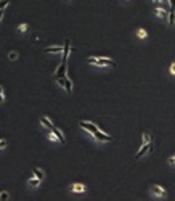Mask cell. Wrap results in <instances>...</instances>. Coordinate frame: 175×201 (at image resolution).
I'll use <instances>...</instances> for the list:
<instances>
[{
	"mask_svg": "<svg viewBox=\"0 0 175 201\" xmlns=\"http://www.w3.org/2000/svg\"><path fill=\"white\" fill-rule=\"evenodd\" d=\"M79 125H80L82 129H85V130H89L90 134H92V135L96 139V140H100V142H109V140H111V137H109V135H104L103 132L100 130V129L96 127L95 124H92V122L80 121V122H79Z\"/></svg>",
	"mask_w": 175,
	"mask_h": 201,
	"instance_id": "obj_1",
	"label": "cell"
},
{
	"mask_svg": "<svg viewBox=\"0 0 175 201\" xmlns=\"http://www.w3.org/2000/svg\"><path fill=\"white\" fill-rule=\"evenodd\" d=\"M87 61L90 64H96V66H116V63L113 60H108V58H89Z\"/></svg>",
	"mask_w": 175,
	"mask_h": 201,
	"instance_id": "obj_2",
	"label": "cell"
},
{
	"mask_svg": "<svg viewBox=\"0 0 175 201\" xmlns=\"http://www.w3.org/2000/svg\"><path fill=\"white\" fill-rule=\"evenodd\" d=\"M56 80H58V84H59V85H63V87H64V89H66V92H71L72 90V84L71 82H69V79H68V77H59V79H56Z\"/></svg>",
	"mask_w": 175,
	"mask_h": 201,
	"instance_id": "obj_3",
	"label": "cell"
},
{
	"mask_svg": "<svg viewBox=\"0 0 175 201\" xmlns=\"http://www.w3.org/2000/svg\"><path fill=\"white\" fill-rule=\"evenodd\" d=\"M64 76H66V61H63L59 64L58 71L55 73V79H59V77H64Z\"/></svg>",
	"mask_w": 175,
	"mask_h": 201,
	"instance_id": "obj_4",
	"label": "cell"
},
{
	"mask_svg": "<svg viewBox=\"0 0 175 201\" xmlns=\"http://www.w3.org/2000/svg\"><path fill=\"white\" fill-rule=\"evenodd\" d=\"M151 193H153V195H156V196H162V198H164L165 195H167L164 188H159V187H156V185H153V187H151Z\"/></svg>",
	"mask_w": 175,
	"mask_h": 201,
	"instance_id": "obj_5",
	"label": "cell"
},
{
	"mask_svg": "<svg viewBox=\"0 0 175 201\" xmlns=\"http://www.w3.org/2000/svg\"><path fill=\"white\" fill-rule=\"evenodd\" d=\"M69 47H71V42L66 40L64 42V45H63V61H66L69 56Z\"/></svg>",
	"mask_w": 175,
	"mask_h": 201,
	"instance_id": "obj_6",
	"label": "cell"
},
{
	"mask_svg": "<svg viewBox=\"0 0 175 201\" xmlns=\"http://www.w3.org/2000/svg\"><path fill=\"white\" fill-rule=\"evenodd\" d=\"M40 124L44 125V127L50 129V130H52V129L55 127V125L52 124V121H50V119H48V118H40Z\"/></svg>",
	"mask_w": 175,
	"mask_h": 201,
	"instance_id": "obj_7",
	"label": "cell"
},
{
	"mask_svg": "<svg viewBox=\"0 0 175 201\" xmlns=\"http://www.w3.org/2000/svg\"><path fill=\"white\" fill-rule=\"evenodd\" d=\"M63 52V47H47V49H45V53H61Z\"/></svg>",
	"mask_w": 175,
	"mask_h": 201,
	"instance_id": "obj_8",
	"label": "cell"
},
{
	"mask_svg": "<svg viewBox=\"0 0 175 201\" xmlns=\"http://www.w3.org/2000/svg\"><path fill=\"white\" fill-rule=\"evenodd\" d=\"M148 150H149V143H146V145H143V146H141V148H140V151L137 153V159H138V158H141V156H145V155H146V151H148Z\"/></svg>",
	"mask_w": 175,
	"mask_h": 201,
	"instance_id": "obj_9",
	"label": "cell"
},
{
	"mask_svg": "<svg viewBox=\"0 0 175 201\" xmlns=\"http://www.w3.org/2000/svg\"><path fill=\"white\" fill-rule=\"evenodd\" d=\"M52 132H53V134H55V135H56V139H58L59 142H61V143H64V137H63V134L58 130V129H56V127H53V129H52Z\"/></svg>",
	"mask_w": 175,
	"mask_h": 201,
	"instance_id": "obj_10",
	"label": "cell"
},
{
	"mask_svg": "<svg viewBox=\"0 0 175 201\" xmlns=\"http://www.w3.org/2000/svg\"><path fill=\"white\" fill-rule=\"evenodd\" d=\"M72 191H76V193H80V191H85V187L80 184H76V185H72Z\"/></svg>",
	"mask_w": 175,
	"mask_h": 201,
	"instance_id": "obj_11",
	"label": "cell"
},
{
	"mask_svg": "<svg viewBox=\"0 0 175 201\" xmlns=\"http://www.w3.org/2000/svg\"><path fill=\"white\" fill-rule=\"evenodd\" d=\"M174 23H175V10L172 8V11L169 13V24L174 26Z\"/></svg>",
	"mask_w": 175,
	"mask_h": 201,
	"instance_id": "obj_12",
	"label": "cell"
},
{
	"mask_svg": "<svg viewBox=\"0 0 175 201\" xmlns=\"http://www.w3.org/2000/svg\"><path fill=\"white\" fill-rule=\"evenodd\" d=\"M39 184H40V179H37V177H34V179H31L28 182V185H31V187H37Z\"/></svg>",
	"mask_w": 175,
	"mask_h": 201,
	"instance_id": "obj_13",
	"label": "cell"
},
{
	"mask_svg": "<svg viewBox=\"0 0 175 201\" xmlns=\"http://www.w3.org/2000/svg\"><path fill=\"white\" fill-rule=\"evenodd\" d=\"M156 15H158V16H161V18H169V15L165 13L162 8H158V10H156Z\"/></svg>",
	"mask_w": 175,
	"mask_h": 201,
	"instance_id": "obj_14",
	"label": "cell"
},
{
	"mask_svg": "<svg viewBox=\"0 0 175 201\" xmlns=\"http://www.w3.org/2000/svg\"><path fill=\"white\" fill-rule=\"evenodd\" d=\"M34 175L37 177V179H40V180H42V179H44V171H42V169H35V171H34Z\"/></svg>",
	"mask_w": 175,
	"mask_h": 201,
	"instance_id": "obj_15",
	"label": "cell"
},
{
	"mask_svg": "<svg viewBox=\"0 0 175 201\" xmlns=\"http://www.w3.org/2000/svg\"><path fill=\"white\" fill-rule=\"evenodd\" d=\"M8 3H10V0H0V10H3Z\"/></svg>",
	"mask_w": 175,
	"mask_h": 201,
	"instance_id": "obj_16",
	"label": "cell"
},
{
	"mask_svg": "<svg viewBox=\"0 0 175 201\" xmlns=\"http://www.w3.org/2000/svg\"><path fill=\"white\" fill-rule=\"evenodd\" d=\"M138 37H141V39L146 37V32H145V29H138Z\"/></svg>",
	"mask_w": 175,
	"mask_h": 201,
	"instance_id": "obj_17",
	"label": "cell"
},
{
	"mask_svg": "<svg viewBox=\"0 0 175 201\" xmlns=\"http://www.w3.org/2000/svg\"><path fill=\"white\" fill-rule=\"evenodd\" d=\"M28 31V24H21L19 26V32H26Z\"/></svg>",
	"mask_w": 175,
	"mask_h": 201,
	"instance_id": "obj_18",
	"label": "cell"
},
{
	"mask_svg": "<svg viewBox=\"0 0 175 201\" xmlns=\"http://www.w3.org/2000/svg\"><path fill=\"white\" fill-rule=\"evenodd\" d=\"M0 200H8V193H7V191L0 193Z\"/></svg>",
	"mask_w": 175,
	"mask_h": 201,
	"instance_id": "obj_19",
	"label": "cell"
},
{
	"mask_svg": "<svg viewBox=\"0 0 175 201\" xmlns=\"http://www.w3.org/2000/svg\"><path fill=\"white\" fill-rule=\"evenodd\" d=\"M145 142H146V143L151 142V135H149V134H145Z\"/></svg>",
	"mask_w": 175,
	"mask_h": 201,
	"instance_id": "obj_20",
	"label": "cell"
},
{
	"mask_svg": "<svg viewBox=\"0 0 175 201\" xmlns=\"http://www.w3.org/2000/svg\"><path fill=\"white\" fill-rule=\"evenodd\" d=\"M16 58H18V55H16L15 52H11V53H10V60H11V61H15Z\"/></svg>",
	"mask_w": 175,
	"mask_h": 201,
	"instance_id": "obj_21",
	"label": "cell"
},
{
	"mask_svg": "<svg viewBox=\"0 0 175 201\" xmlns=\"http://www.w3.org/2000/svg\"><path fill=\"white\" fill-rule=\"evenodd\" d=\"M7 146V140H0V150Z\"/></svg>",
	"mask_w": 175,
	"mask_h": 201,
	"instance_id": "obj_22",
	"label": "cell"
},
{
	"mask_svg": "<svg viewBox=\"0 0 175 201\" xmlns=\"http://www.w3.org/2000/svg\"><path fill=\"white\" fill-rule=\"evenodd\" d=\"M170 73L175 74V63H172V64H170Z\"/></svg>",
	"mask_w": 175,
	"mask_h": 201,
	"instance_id": "obj_23",
	"label": "cell"
},
{
	"mask_svg": "<svg viewBox=\"0 0 175 201\" xmlns=\"http://www.w3.org/2000/svg\"><path fill=\"white\" fill-rule=\"evenodd\" d=\"M169 163H170V164H172V166H175V156H172L170 159H169Z\"/></svg>",
	"mask_w": 175,
	"mask_h": 201,
	"instance_id": "obj_24",
	"label": "cell"
},
{
	"mask_svg": "<svg viewBox=\"0 0 175 201\" xmlns=\"http://www.w3.org/2000/svg\"><path fill=\"white\" fill-rule=\"evenodd\" d=\"M169 2H170V7L175 10V0H169Z\"/></svg>",
	"mask_w": 175,
	"mask_h": 201,
	"instance_id": "obj_25",
	"label": "cell"
},
{
	"mask_svg": "<svg viewBox=\"0 0 175 201\" xmlns=\"http://www.w3.org/2000/svg\"><path fill=\"white\" fill-rule=\"evenodd\" d=\"M2 18H3V10H0V21H2Z\"/></svg>",
	"mask_w": 175,
	"mask_h": 201,
	"instance_id": "obj_26",
	"label": "cell"
},
{
	"mask_svg": "<svg viewBox=\"0 0 175 201\" xmlns=\"http://www.w3.org/2000/svg\"><path fill=\"white\" fill-rule=\"evenodd\" d=\"M0 95H3V87L0 85Z\"/></svg>",
	"mask_w": 175,
	"mask_h": 201,
	"instance_id": "obj_27",
	"label": "cell"
},
{
	"mask_svg": "<svg viewBox=\"0 0 175 201\" xmlns=\"http://www.w3.org/2000/svg\"><path fill=\"white\" fill-rule=\"evenodd\" d=\"M3 100H5V97H3V95H0V103H2Z\"/></svg>",
	"mask_w": 175,
	"mask_h": 201,
	"instance_id": "obj_28",
	"label": "cell"
}]
</instances>
